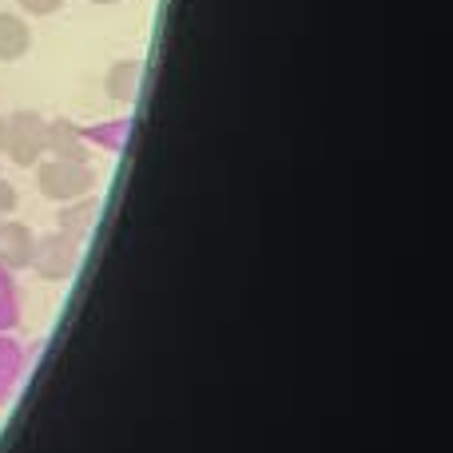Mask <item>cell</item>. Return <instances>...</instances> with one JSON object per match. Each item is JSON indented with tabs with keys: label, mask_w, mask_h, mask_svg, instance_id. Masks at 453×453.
<instances>
[{
	"label": "cell",
	"mask_w": 453,
	"mask_h": 453,
	"mask_svg": "<svg viewBox=\"0 0 453 453\" xmlns=\"http://www.w3.org/2000/svg\"><path fill=\"white\" fill-rule=\"evenodd\" d=\"M48 156L52 159H72V164H88L92 159V143L72 119H48Z\"/></svg>",
	"instance_id": "277c9868"
},
{
	"label": "cell",
	"mask_w": 453,
	"mask_h": 453,
	"mask_svg": "<svg viewBox=\"0 0 453 453\" xmlns=\"http://www.w3.org/2000/svg\"><path fill=\"white\" fill-rule=\"evenodd\" d=\"M88 4H96V8H111V4H119V0H88Z\"/></svg>",
	"instance_id": "7c38bea8"
},
{
	"label": "cell",
	"mask_w": 453,
	"mask_h": 453,
	"mask_svg": "<svg viewBox=\"0 0 453 453\" xmlns=\"http://www.w3.org/2000/svg\"><path fill=\"white\" fill-rule=\"evenodd\" d=\"M32 52V28L24 16L0 12V64H20Z\"/></svg>",
	"instance_id": "52a82bcc"
},
{
	"label": "cell",
	"mask_w": 453,
	"mask_h": 453,
	"mask_svg": "<svg viewBox=\"0 0 453 453\" xmlns=\"http://www.w3.org/2000/svg\"><path fill=\"white\" fill-rule=\"evenodd\" d=\"M32 183L44 199L52 203H72V199H84L100 188V175L92 164H72V159H52L44 156L32 167Z\"/></svg>",
	"instance_id": "6da1fadb"
},
{
	"label": "cell",
	"mask_w": 453,
	"mask_h": 453,
	"mask_svg": "<svg viewBox=\"0 0 453 453\" xmlns=\"http://www.w3.org/2000/svg\"><path fill=\"white\" fill-rule=\"evenodd\" d=\"M0 159H4V156H0Z\"/></svg>",
	"instance_id": "4fadbf2b"
},
{
	"label": "cell",
	"mask_w": 453,
	"mask_h": 453,
	"mask_svg": "<svg viewBox=\"0 0 453 453\" xmlns=\"http://www.w3.org/2000/svg\"><path fill=\"white\" fill-rule=\"evenodd\" d=\"M16 207H20V191H16L8 180H0V219H8Z\"/></svg>",
	"instance_id": "30bf717a"
},
{
	"label": "cell",
	"mask_w": 453,
	"mask_h": 453,
	"mask_svg": "<svg viewBox=\"0 0 453 453\" xmlns=\"http://www.w3.org/2000/svg\"><path fill=\"white\" fill-rule=\"evenodd\" d=\"M143 88V64L140 60H116L104 72V96L111 104H135Z\"/></svg>",
	"instance_id": "8992f818"
},
{
	"label": "cell",
	"mask_w": 453,
	"mask_h": 453,
	"mask_svg": "<svg viewBox=\"0 0 453 453\" xmlns=\"http://www.w3.org/2000/svg\"><path fill=\"white\" fill-rule=\"evenodd\" d=\"M4 156H8V164L24 167V172H32V167L48 156V119L40 116V111L20 108L8 116Z\"/></svg>",
	"instance_id": "7a4b0ae2"
},
{
	"label": "cell",
	"mask_w": 453,
	"mask_h": 453,
	"mask_svg": "<svg viewBox=\"0 0 453 453\" xmlns=\"http://www.w3.org/2000/svg\"><path fill=\"white\" fill-rule=\"evenodd\" d=\"M32 247H36V231L16 219H0V266L4 271H24L32 263Z\"/></svg>",
	"instance_id": "5b68a950"
},
{
	"label": "cell",
	"mask_w": 453,
	"mask_h": 453,
	"mask_svg": "<svg viewBox=\"0 0 453 453\" xmlns=\"http://www.w3.org/2000/svg\"><path fill=\"white\" fill-rule=\"evenodd\" d=\"M20 4V12H28V16H56L68 0H16Z\"/></svg>",
	"instance_id": "9c48e42d"
},
{
	"label": "cell",
	"mask_w": 453,
	"mask_h": 453,
	"mask_svg": "<svg viewBox=\"0 0 453 453\" xmlns=\"http://www.w3.org/2000/svg\"><path fill=\"white\" fill-rule=\"evenodd\" d=\"M4 132H8V116H0V156H4Z\"/></svg>",
	"instance_id": "8fae6325"
},
{
	"label": "cell",
	"mask_w": 453,
	"mask_h": 453,
	"mask_svg": "<svg viewBox=\"0 0 453 453\" xmlns=\"http://www.w3.org/2000/svg\"><path fill=\"white\" fill-rule=\"evenodd\" d=\"M96 215H100V199H92V196L72 199L68 207H60V215H56V226H60L64 234H72V239L84 242V234L92 231Z\"/></svg>",
	"instance_id": "ba28073f"
},
{
	"label": "cell",
	"mask_w": 453,
	"mask_h": 453,
	"mask_svg": "<svg viewBox=\"0 0 453 453\" xmlns=\"http://www.w3.org/2000/svg\"><path fill=\"white\" fill-rule=\"evenodd\" d=\"M28 266H32V274L44 282H68L80 266V239H72V234H64V231L40 234L36 247H32Z\"/></svg>",
	"instance_id": "3957f363"
}]
</instances>
